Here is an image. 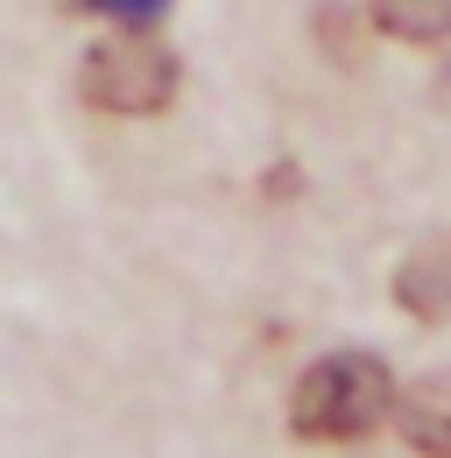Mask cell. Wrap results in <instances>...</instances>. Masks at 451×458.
<instances>
[{"label":"cell","mask_w":451,"mask_h":458,"mask_svg":"<svg viewBox=\"0 0 451 458\" xmlns=\"http://www.w3.org/2000/svg\"><path fill=\"white\" fill-rule=\"evenodd\" d=\"M78 92L99 106V114L120 120H141V114H163L176 99V57L149 36H113L99 50H85V78Z\"/></svg>","instance_id":"2"},{"label":"cell","mask_w":451,"mask_h":458,"mask_svg":"<svg viewBox=\"0 0 451 458\" xmlns=\"http://www.w3.org/2000/svg\"><path fill=\"white\" fill-rule=\"evenodd\" d=\"M395 416H402L409 452L451 458V374H430V381H416L409 395H395Z\"/></svg>","instance_id":"4"},{"label":"cell","mask_w":451,"mask_h":458,"mask_svg":"<svg viewBox=\"0 0 451 458\" xmlns=\"http://www.w3.org/2000/svg\"><path fill=\"white\" fill-rule=\"evenodd\" d=\"M78 7H85V14H113V21H134V29H141V21H156V14H163L169 0H78Z\"/></svg>","instance_id":"6"},{"label":"cell","mask_w":451,"mask_h":458,"mask_svg":"<svg viewBox=\"0 0 451 458\" xmlns=\"http://www.w3.org/2000/svg\"><path fill=\"white\" fill-rule=\"evenodd\" d=\"M388 416H395V381H388V367L367 360V352L318 360V367L296 381V402H289V430H296V437H318V445L374 437Z\"/></svg>","instance_id":"1"},{"label":"cell","mask_w":451,"mask_h":458,"mask_svg":"<svg viewBox=\"0 0 451 458\" xmlns=\"http://www.w3.org/2000/svg\"><path fill=\"white\" fill-rule=\"evenodd\" d=\"M395 296H402L409 318H423V325H451V233H445V240H423V247L402 261Z\"/></svg>","instance_id":"3"},{"label":"cell","mask_w":451,"mask_h":458,"mask_svg":"<svg viewBox=\"0 0 451 458\" xmlns=\"http://www.w3.org/2000/svg\"><path fill=\"white\" fill-rule=\"evenodd\" d=\"M367 14L395 43H445L451 36V0H367Z\"/></svg>","instance_id":"5"}]
</instances>
